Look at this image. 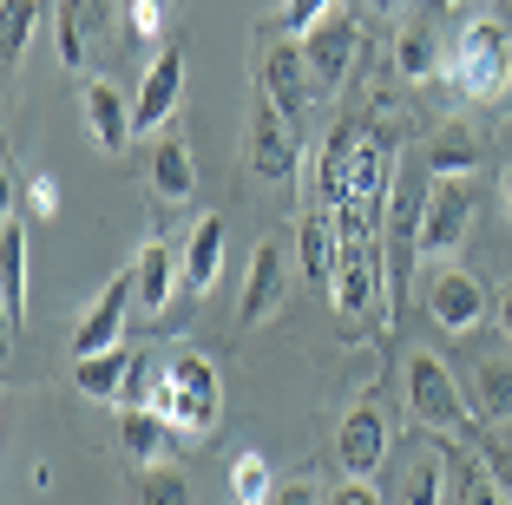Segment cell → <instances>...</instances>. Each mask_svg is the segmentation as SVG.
<instances>
[{
	"label": "cell",
	"instance_id": "obj_1",
	"mask_svg": "<svg viewBox=\"0 0 512 505\" xmlns=\"http://www.w3.org/2000/svg\"><path fill=\"white\" fill-rule=\"evenodd\" d=\"M132 407L165 414L184 440H204V433L217 427V414H224V381H217L204 348H171L158 368H145V387H138Z\"/></svg>",
	"mask_w": 512,
	"mask_h": 505
},
{
	"label": "cell",
	"instance_id": "obj_2",
	"mask_svg": "<svg viewBox=\"0 0 512 505\" xmlns=\"http://www.w3.org/2000/svg\"><path fill=\"white\" fill-rule=\"evenodd\" d=\"M447 79L460 99H499L512 86V27L506 20H467L447 53Z\"/></svg>",
	"mask_w": 512,
	"mask_h": 505
},
{
	"label": "cell",
	"instance_id": "obj_3",
	"mask_svg": "<svg viewBox=\"0 0 512 505\" xmlns=\"http://www.w3.org/2000/svg\"><path fill=\"white\" fill-rule=\"evenodd\" d=\"M407 407H414V420L434 433H473V401H467V387L453 381V368L440 355H407Z\"/></svg>",
	"mask_w": 512,
	"mask_h": 505
},
{
	"label": "cell",
	"instance_id": "obj_4",
	"mask_svg": "<svg viewBox=\"0 0 512 505\" xmlns=\"http://www.w3.org/2000/svg\"><path fill=\"white\" fill-rule=\"evenodd\" d=\"M243 145H250V171L263 184H289V178H296V164H302L296 119H289L270 92H256V105H250V138H243Z\"/></svg>",
	"mask_w": 512,
	"mask_h": 505
},
{
	"label": "cell",
	"instance_id": "obj_5",
	"mask_svg": "<svg viewBox=\"0 0 512 505\" xmlns=\"http://www.w3.org/2000/svg\"><path fill=\"white\" fill-rule=\"evenodd\" d=\"M473 178H434V191H427L421 204V256L427 263H447L460 243H467L473 230Z\"/></svg>",
	"mask_w": 512,
	"mask_h": 505
},
{
	"label": "cell",
	"instance_id": "obj_6",
	"mask_svg": "<svg viewBox=\"0 0 512 505\" xmlns=\"http://www.w3.org/2000/svg\"><path fill=\"white\" fill-rule=\"evenodd\" d=\"M421 309L434 315V328H447V335H473V328L486 322V289H480L473 269L434 263V276L421 283Z\"/></svg>",
	"mask_w": 512,
	"mask_h": 505
},
{
	"label": "cell",
	"instance_id": "obj_7",
	"mask_svg": "<svg viewBox=\"0 0 512 505\" xmlns=\"http://www.w3.org/2000/svg\"><path fill=\"white\" fill-rule=\"evenodd\" d=\"M355 46H362V27L348 14H322L316 27L302 33V60H309V79H316L322 92H335L348 79V66H355Z\"/></svg>",
	"mask_w": 512,
	"mask_h": 505
},
{
	"label": "cell",
	"instance_id": "obj_8",
	"mask_svg": "<svg viewBox=\"0 0 512 505\" xmlns=\"http://www.w3.org/2000/svg\"><path fill=\"white\" fill-rule=\"evenodd\" d=\"M125 309H138V283H132V276H112V283L92 296V309L79 315V328H73V361H79V355H106V348H119Z\"/></svg>",
	"mask_w": 512,
	"mask_h": 505
},
{
	"label": "cell",
	"instance_id": "obj_9",
	"mask_svg": "<svg viewBox=\"0 0 512 505\" xmlns=\"http://www.w3.org/2000/svg\"><path fill=\"white\" fill-rule=\"evenodd\" d=\"M73 387L86 401H112V407H132L138 387H145V361L125 355V348H106V355H79L73 361Z\"/></svg>",
	"mask_w": 512,
	"mask_h": 505
},
{
	"label": "cell",
	"instance_id": "obj_10",
	"mask_svg": "<svg viewBox=\"0 0 512 505\" xmlns=\"http://www.w3.org/2000/svg\"><path fill=\"white\" fill-rule=\"evenodd\" d=\"M335 460H342V473L368 479L381 460H388V414H381L375 401H355L342 414V427H335Z\"/></svg>",
	"mask_w": 512,
	"mask_h": 505
},
{
	"label": "cell",
	"instance_id": "obj_11",
	"mask_svg": "<svg viewBox=\"0 0 512 505\" xmlns=\"http://www.w3.org/2000/svg\"><path fill=\"white\" fill-rule=\"evenodd\" d=\"M86 132L106 158H125V145H132L138 112H125V92L112 86V79H92L86 86Z\"/></svg>",
	"mask_w": 512,
	"mask_h": 505
},
{
	"label": "cell",
	"instance_id": "obj_12",
	"mask_svg": "<svg viewBox=\"0 0 512 505\" xmlns=\"http://www.w3.org/2000/svg\"><path fill=\"white\" fill-rule=\"evenodd\" d=\"M0 315H7V328L20 335V322H27V230H20L14 204L0 217Z\"/></svg>",
	"mask_w": 512,
	"mask_h": 505
},
{
	"label": "cell",
	"instance_id": "obj_13",
	"mask_svg": "<svg viewBox=\"0 0 512 505\" xmlns=\"http://www.w3.org/2000/svg\"><path fill=\"white\" fill-rule=\"evenodd\" d=\"M178 99H184V53L178 46H165L158 60L145 66V86H138V132H158V125L178 112Z\"/></svg>",
	"mask_w": 512,
	"mask_h": 505
},
{
	"label": "cell",
	"instance_id": "obj_14",
	"mask_svg": "<svg viewBox=\"0 0 512 505\" xmlns=\"http://www.w3.org/2000/svg\"><path fill=\"white\" fill-rule=\"evenodd\" d=\"M132 283H138V309L165 315L171 309V289L184 283V256L171 250L165 237H145V250H138V263H132Z\"/></svg>",
	"mask_w": 512,
	"mask_h": 505
},
{
	"label": "cell",
	"instance_id": "obj_15",
	"mask_svg": "<svg viewBox=\"0 0 512 505\" xmlns=\"http://www.w3.org/2000/svg\"><path fill=\"white\" fill-rule=\"evenodd\" d=\"M283 289H289L283 243H276V237H263V243L250 250V276H243V322H263V315H276Z\"/></svg>",
	"mask_w": 512,
	"mask_h": 505
},
{
	"label": "cell",
	"instance_id": "obj_16",
	"mask_svg": "<svg viewBox=\"0 0 512 505\" xmlns=\"http://www.w3.org/2000/svg\"><path fill=\"white\" fill-rule=\"evenodd\" d=\"M263 92L283 105L289 119H302V112H309V92H316V79H309V60H302V40L263 53Z\"/></svg>",
	"mask_w": 512,
	"mask_h": 505
},
{
	"label": "cell",
	"instance_id": "obj_17",
	"mask_svg": "<svg viewBox=\"0 0 512 505\" xmlns=\"http://www.w3.org/2000/svg\"><path fill=\"white\" fill-rule=\"evenodd\" d=\"M224 283V217H197L184 243V296H211Z\"/></svg>",
	"mask_w": 512,
	"mask_h": 505
},
{
	"label": "cell",
	"instance_id": "obj_18",
	"mask_svg": "<svg viewBox=\"0 0 512 505\" xmlns=\"http://www.w3.org/2000/svg\"><path fill=\"white\" fill-rule=\"evenodd\" d=\"M296 256H302V269L316 276L322 289H329V276H335V256H342V230L329 223V210H302V223H296Z\"/></svg>",
	"mask_w": 512,
	"mask_h": 505
},
{
	"label": "cell",
	"instance_id": "obj_19",
	"mask_svg": "<svg viewBox=\"0 0 512 505\" xmlns=\"http://www.w3.org/2000/svg\"><path fill=\"white\" fill-rule=\"evenodd\" d=\"M119 440H125V453H132L138 466H158L178 446V427H171L165 414H151V407H125L119 414Z\"/></svg>",
	"mask_w": 512,
	"mask_h": 505
},
{
	"label": "cell",
	"instance_id": "obj_20",
	"mask_svg": "<svg viewBox=\"0 0 512 505\" xmlns=\"http://www.w3.org/2000/svg\"><path fill=\"white\" fill-rule=\"evenodd\" d=\"M355 132L348 125H335L329 138H322V158H316V197L322 204H348V171H355Z\"/></svg>",
	"mask_w": 512,
	"mask_h": 505
},
{
	"label": "cell",
	"instance_id": "obj_21",
	"mask_svg": "<svg viewBox=\"0 0 512 505\" xmlns=\"http://www.w3.org/2000/svg\"><path fill=\"white\" fill-rule=\"evenodd\" d=\"M92 33H99V7L92 0H60V66L66 73L92 66Z\"/></svg>",
	"mask_w": 512,
	"mask_h": 505
},
{
	"label": "cell",
	"instance_id": "obj_22",
	"mask_svg": "<svg viewBox=\"0 0 512 505\" xmlns=\"http://www.w3.org/2000/svg\"><path fill=\"white\" fill-rule=\"evenodd\" d=\"M151 191L165 197V204H184L197 191V164H191V145L184 138H165V145L151 151Z\"/></svg>",
	"mask_w": 512,
	"mask_h": 505
},
{
	"label": "cell",
	"instance_id": "obj_23",
	"mask_svg": "<svg viewBox=\"0 0 512 505\" xmlns=\"http://www.w3.org/2000/svg\"><path fill=\"white\" fill-rule=\"evenodd\" d=\"M427 164H434V178H473V171H480V138H473V125H460V119L440 125Z\"/></svg>",
	"mask_w": 512,
	"mask_h": 505
},
{
	"label": "cell",
	"instance_id": "obj_24",
	"mask_svg": "<svg viewBox=\"0 0 512 505\" xmlns=\"http://www.w3.org/2000/svg\"><path fill=\"white\" fill-rule=\"evenodd\" d=\"M453 499L460 505H512V492L499 486V473L473 453H453Z\"/></svg>",
	"mask_w": 512,
	"mask_h": 505
},
{
	"label": "cell",
	"instance_id": "obj_25",
	"mask_svg": "<svg viewBox=\"0 0 512 505\" xmlns=\"http://www.w3.org/2000/svg\"><path fill=\"white\" fill-rule=\"evenodd\" d=\"M467 401H473V414H486V420H512V368L506 361H480V368H473Z\"/></svg>",
	"mask_w": 512,
	"mask_h": 505
},
{
	"label": "cell",
	"instance_id": "obj_26",
	"mask_svg": "<svg viewBox=\"0 0 512 505\" xmlns=\"http://www.w3.org/2000/svg\"><path fill=\"white\" fill-rule=\"evenodd\" d=\"M33 33H40V0H7V7H0V60L20 66Z\"/></svg>",
	"mask_w": 512,
	"mask_h": 505
},
{
	"label": "cell",
	"instance_id": "obj_27",
	"mask_svg": "<svg viewBox=\"0 0 512 505\" xmlns=\"http://www.w3.org/2000/svg\"><path fill=\"white\" fill-rule=\"evenodd\" d=\"M230 499L237 505H270L276 499V473H270V460L263 453H237V466H230Z\"/></svg>",
	"mask_w": 512,
	"mask_h": 505
},
{
	"label": "cell",
	"instance_id": "obj_28",
	"mask_svg": "<svg viewBox=\"0 0 512 505\" xmlns=\"http://www.w3.org/2000/svg\"><path fill=\"white\" fill-rule=\"evenodd\" d=\"M440 53H434V33L427 27H401V40H394V73L407 79V86H421V79H434Z\"/></svg>",
	"mask_w": 512,
	"mask_h": 505
},
{
	"label": "cell",
	"instance_id": "obj_29",
	"mask_svg": "<svg viewBox=\"0 0 512 505\" xmlns=\"http://www.w3.org/2000/svg\"><path fill=\"white\" fill-rule=\"evenodd\" d=\"M138 505H191V479L165 460L145 466V473H138Z\"/></svg>",
	"mask_w": 512,
	"mask_h": 505
},
{
	"label": "cell",
	"instance_id": "obj_30",
	"mask_svg": "<svg viewBox=\"0 0 512 505\" xmlns=\"http://www.w3.org/2000/svg\"><path fill=\"white\" fill-rule=\"evenodd\" d=\"M125 33H132L138 46H158V33H165V0H125Z\"/></svg>",
	"mask_w": 512,
	"mask_h": 505
},
{
	"label": "cell",
	"instance_id": "obj_31",
	"mask_svg": "<svg viewBox=\"0 0 512 505\" xmlns=\"http://www.w3.org/2000/svg\"><path fill=\"white\" fill-rule=\"evenodd\" d=\"M440 499H447V473H440V460H421L414 473H407L401 505H440Z\"/></svg>",
	"mask_w": 512,
	"mask_h": 505
},
{
	"label": "cell",
	"instance_id": "obj_32",
	"mask_svg": "<svg viewBox=\"0 0 512 505\" xmlns=\"http://www.w3.org/2000/svg\"><path fill=\"white\" fill-rule=\"evenodd\" d=\"M322 14H335V0H283V33H296V40H302Z\"/></svg>",
	"mask_w": 512,
	"mask_h": 505
},
{
	"label": "cell",
	"instance_id": "obj_33",
	"mask_svg": "<svg viewBox=\"0 0 512 505\" xmlns=\"http://www.w3.org/2000/svg\"><path fill=\"white\" fill-rule=\"evenodd\" d=\"M27 210L33 217H60V178L53 171H33L27 178Z\"/></svg>",
	"mask_w": 512,
	"mask_h": 505
},
{
	"label": "cell",
	"instance_id": "obj_34",
	"mask_svg": "<svg viewBox=\"0 0 512 505\" xmlns=\"http://www.w3.org/2000/svg\"><path fill=\"white\" fill-rule=\"evenodd\" d=\"M329 505H388V499L375 492V479H355V473H348L342 486H335V499H329Z\"/></svg>",
	"mask_w": 512,
	"mask_h": 505
},
{
	"label": "cell",
	"instance_id": "obj_35",
	"mask_svg": "<svg viewBox=\"0 0 512 505\" xmlns=\"http://www.w3.org/2000/svg\"><path fill=\"white\" fill-rule=\"evenodd\" d=\"M270 505H322V492L309 486V479H289V486H276Z\"/></svg>",
	"mask_w": 512,
	"mask_h": 505
},
{
	"label": "cell",
	"instance_id": "obj_36",
	"mask_svg": "<svg viewBox=\"0 0 512 505\" xmlns=\"http://www.w3.org/2000/svg\"><path fill=\"white\" fill-rule=\"evenodd\" d=\"M499 328H506V335H512V289H506V296H499Z\"/></svg>",
	"mask_w": 512,
	"mask_h": 505
},
{
	"label": "cell",
	"instance_id": "obj_37",
	"mask_svg": "<svg viewBox=\"0 0 512 505\" xmlns=\"http://www.w3.org/2000/svg\"><path fill=\"white\" fill-rule=\"evenodd\" d=\"M499 197H506V217H512V164H506V178H499Z\"/></svg>",
	"mask_w": 512,
	"mask_h": 505
}]
</instances>
